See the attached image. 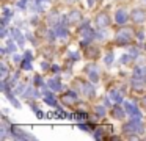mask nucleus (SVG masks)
I'll use <instances>...</instances> for the list:
<instances>
[{
  "instance_id": "f257e3e1",
  "label": "nucleus",
  "mask_w": 146,
  "mask_h": 141,
  "mask_svg": "<svg viewBox=\"0 0 146 141\" xmlns=\"http://www.w3.org/2000/svg\"><path fill=\"white\" fill-rule=\"evenodd\" d=\"M124 132H127V133H143L145 128H143V124L140 122V119L133 118L130 122H127L124 125Z\"/></svg>"
},
{
  "instance_id": "f03ea898",
  "label": "nucleus",
  "mask_w": 146,
  "mask_h": 141,
  "mask_svg": "<svg viewBox=\"0 0 146 141\" xmlns=\"http://www.w3.org/2000/svg\"><path fill=\"white\" fill-rule=\"evenodd\" d=\"M116 42H118V46L129 44L130 42V31L129 30H121L119 33L116 34Z\"/></svg>"
},
{
  "instance_id": "7ed1b4c3",
  "label": "nucleus",
  "mask_w": 146,
  "mask_h": 141,
  "mask_svg": "<svg viewBox=\"0 0 146 141\" xmlns=\"http://www.w3.org/2000/svg\"><path fill=\"white\" fill-rule=\"evenodd\" d=\"M124 110H126V113H129L132 118H135V119H141V113L138 111V108L137 107H133L132 103H129V102H124Z\"/></svg>"
},
{
  "instance_id": "20e7f679",
  "label": "nucleus",
  "mask_w": 146,
  "mask_h": 141,
  "mask_svg": "<svg viewBox=\"0 0 146 141\" xmlns=\"http://www.w3.org/2000/svg\"><path fill=\"white\" fill-rule=\"evenodd\" d=\"M132 19L135 22H143L146 19V11L145 9H133L132 11Z\"/></svg>"
},
{
  "instance_id": "39448f33",
  "label": "nucleus",
  "mask_w": 146,
  "mask_h": 141,
  "mask_svg": "<svg viewBox=\"0 0 146 141\" xmlns=\"http://www.w3.org/2000/svg\"><path fill=\"white\" fill-rule=\"evenodd\" d=\"M115 21H116L118 24H126V21H127V13L124 11V9H118V11L115 13Z\"/></svg>"
},
{
  "instance_id": "423d86ee",
  "label": "nucleus",
  "mask_w": 146,
  "mask_h": 141,
  "mask_svg": "<svg viewBox=\"0 0 146 141\" xmlns=\"http://www.w3.org/2000/svg\"><path fill=\"white\" fill-rule=\"evenodd\" d=\"M61 100H63L64 103H69V105H72V103L77 100V94H76V93H66V94H63Z\"/></svg>"
},
{
  "instance_id": "0eeeda50",
  "label": "nucleus",
  "mask_w": 146,
  "mask_h": 141,
  "mask_svg": "<svg viewBox=\"0 0 146 141\" xmlns=\"http://www.w3.org/2000/svg\"><path fill=\"white\" fill-rule=\"evenodd\" d=\"M86 71H88V77H90V80H91L93 83H96V81L99 80V71H98V68H94V66H93L91 69L86 68Z\"/></svg>"
},
{
  "instance_id": "6e6552de",
  "label": "nucleus",
  "mask_w": 146,
  "mask_h": 141,
  "mask_svg": "<svg viewBox=\"0 0 146 141\" xmlns=\"http://www.w3.org/2000/svg\"><path fill=\"white\" fill-rule=\"evenodd\" d=\"M98 25L99 27H107L108 24H110V21H108V16L105 14V13H102V14H98Z\"/></svg>"
},
{
  "instance_id": "1a4fd4ad",
  "label": "nucleus",
  "mask_w": 146,
  "mask_h": 141,
  "mask_svg": "<svg viewBox=\"0 0 146 141\" xmlns=\"http://www.w3.org/2000/svg\"><path fill=\"white\" fill-rule=\"evenodd\" d=\"M11 34H13V38L17 41V42H19V46H24V42H25V39H24L22 33H21V31L17 30V28H13V30H11Z\"/></svg>"
},
{
  "instance_id": "9d476101",
  "label": "nucleus",
  "mask_w": 146,
  "mask_h": 141,
  "mask_svg": "<svg viewBox=\"0 0 146 141\" xmlns=\"http://www.w3.org/2000/svg\"><path fill=\"white\" fill-rule=\"evenodd\" d=\"M80 13L79 11H71V14L68 16V19H69V24H76V22H79L80 21Z\"/></svg>"
},
{
  "instance_id": "9b49d317",
  "label": "nucleus",
  "mask_w": 146,
  "mask_h": 141,
  "mask_svg": "<svg viewBox=\"0 0 146 141\" xmlns=\"http://www.w3.org/2000/svg\"><path fill=\"white\" fill-rule=\"evenodd\" d=\"M47 85L52 88V89H55V91H60L61 89V83L58 81V78H52V80H49Z\"/></svg>"
},
{
  "instance_id": "f8f14e48",
  "label": "nucleus",
  "mask_w": 146,
  "mask_h": 141,
  "mask_svg": "<svg viewBox=\"0 0 146 141\" xmlns=\"http://www.w3.org/2000/svg\"><path fill=\"white\" fill-rule=\"evenodd\" d=\"M126 111V110H124ZM124 111L121 110V107H113V115L116 116L118 119H123L124 118Z\"/></svg>"
},
{
  "instance_id": "ddd939ff",
  "label": "nucleus",
  "mask_w": 146,
  "mask_h": 141,
  "mask_svg": "<svg viewBox=\"0 0 146 141\" xmlns=\"http://www.w3.org/2000/svg\"><path fill=\"white\" fill-rule=\"evenodd\" d=\"M46 103H47V105H52V107H58V103H57V100L54 99V96H52V94H49V96H46Z\"/></svg>"
},
{
  "instance_id": "4468645a",
  "label": "nucleus",
  "mask_w": 146,
  "mask_h": 141,
  "mask_svg": "<svg viewBox=\"0 0 146 141\" xmlns=\"http://www.w3.org/2000/svg\"><path fill=\"white\" fill-rule=\"evenodd\" d=\"M83 89H85V94H86V96H90V97H93V96H94V89H93V86H91V85L85 83Z\"/></svg>"
},
{
  "instance_id": "2eb2a0df",
  "label": "nucleus",
  "mask_w": 146,
  "mask_h": 141,
  "mask_svg": "<svg viewBox=\"0 0 146 141\" xmlns=\"http://www.w3.org/2000/svg\"><path fill=\"white\" fill-rule=\"evenodd\" d=\"M110 99L115 100V102H121V100H123V97L119 96V93H118V91H111V93H110Z\"/></svg>"
},
{
  "instance_id": "dca6fc26",
  "label": "nucleus",
  "mask_w": 146,
  "mask_h": 141,
  "mask_svg": "<svg viewBox=\"0 0 146 141\" xmlns=\"http://www.w3.org/2000/svg\"><path fill=\"white\" fill-rule=\"evenodd\" d=\"M21 68H22L24 71H32V63H30V60H24Z\"/></svg>"
},
{
  "instance_id": "f3484780",
  "label": "nucleus",
  "mask_w": 146,
  "mask_h": 141,
  "mask_svg": "<svg viewBox=\"0 0 146 141\" xmlns=\"http://www.w3.org/2000/svg\"><path fill=\"white\" fill-rule=\"evenodd\" d=\"M55 17H58V14H57L55 11H52V16L49 14V24H50V25L57 24V19H55Z\"/></svg>"
},
{
  "instance_id": "a211bd4d",
  "label": "nucleus",
  "mask_w": 146,
  "mask_h": 141,
  "mask_svg": "<svg viewBox=\"0 0 146 141\" xmlns=\"http://www.w3.org/2000/svg\"><path fill=\"white\" fill-rule=\"evenodd\" d=\"M57 34H58V36H66V34H68V30L60 25V27H57Z\"/></svg>"
},
{
  "instance_id": "6ab92c4d",
  "label": "nucleus",
  "mask_w": 146,
  "mask_h": 141,
  "mask_svg": "<svg viewBox=\"0 0 146 141\" xmlns=\"http://www.w3.org/2000/svg\"><path fill=\"white\" fill-rule=\"evenodd\" d=\"M35 86H44L41 75H35Z\"/></svg>"
},
{
  "instance_id": "aec40b11",
  "label": "nucleus",
  "mask_w": 146,
  "mask_h": 141,
  "mask_svg": "<svg viewBox=\"0 0 146 141\" xmlns=\"http://www.w3.org/2000/svg\"><path fill=\"white\" fill-rule=\"evenodd\" d=\"M96 113L101 115V116H105V108L102 105H98V107H96Z\"/></svg>"
},
{
  "instance_id": "412c9836",
  "label": "nucleus",
  "mask_w": 146,
  "mask_h": 141,
  "mask_svg": "<svg viewBox=\"0 0 146 141\" xmlns=\"http://www.w3.org/2000/svg\"><path fill=\"white\" fill-rule=\"evenodd\" d=\"M145 72H146V69H145V68H135L133 74H135V75H141V74H145Z\"/></svg>"
},
{
  "instance_id": "4be33fe9",
  "label": "nucleus",
  "mask_w": 146,
  "mask_h": 141,
  "mask_svg": "<svg viewBox=\"0 0 146 141\" xmlns=\"http://www.w3.org/2000/svg\"><path fill=\"white\" fill-rule=\"evenodd\" d=\"M111 63H113V55H111V53H108V55L105 56V64H108V66H110Z\"/></svg>"
},
{
  "instance_id": "5701e85b",
  "label": "nucleus",
  "mask_w": 146,
  "mask_h": 141,
  "mask_svg": "<svg viewBox=\"0 0 146 141\" xmlns=\"http://www.w3.org/2000/svg\"><path fill=\"white\" fill-rule=\"evenodd\" d=\"M27 2H29V0H19V3H17V6H19V9H25V6H27Z\"/></svg>"
},
{
  "instance_id": "b1692460",
  "label": "nucleus",
  "mask_w": 146,
  "mask_h": 141,
  "mask_svg": "<svg viewBox=\"0 0 146 141\" xmlns=\"http://www.w3.org/2000/svg\"><path fill=\"white\" fill-rule=\"evenodd\" d=\"M69 56H71V60H74V61H77V60H80V55H79V53H74V52H71L69 53Z\"/></svg>"
},
{
  "instance_id": "393cba45",
  "label": "nucleus",
  "mask_w": 146,
  "mask_h": 141,
  "mask_svg": "<svg viewBox=\"0 0 146 141\" xmlns=\"http://www.w3.org/2000/svg\"><path fill=\"white\" fill-rule=\"evenodd\" d=\"M96 133H94V138L96 140H101L102 138V128H98V130H94Z\"/></svg>"
},
{
  "instance_id": "a878e982",
  "label": "nucleus",
  "mask_w": 146,
  "mask_h": 141,
  "mask_svg": "<svg viewBox=\"0 0 146 141\" xmlns=\"http://www.w3.org/2000/svg\"><path fill=\"white\" fill-rule=\"evenodd\" d=\"M8 49L11 50V52H14V50H16V46H14V41H8Z\"/></svg>"
},
{
  "instance_id": "bb28decb",
  "label": "nucleus",
  "mask_w": 146,
  "mask_h": 141,
  "mask_svg": "<svg viewBox=\"0 0 146 141\" xmlns=\"http://www.w3.org/2000/svg\"><path fill=\"white\" fill-rule=\"evenodd\" d=\"M24 60H32V52H30V50H27V52L24 53Z\"/></svg>"
},
{
  "instance_id": "cd10ccee",
  "label": "nucleus",
  "mask_w": 146,
  "mask_h": 141,
  "mask_svg": "<svg viewBox=\"0 0 146 141\" xmlns=\"http://www.w3.org/2000/svg\"><path fill=\"white\" fill-rule=\"evenodd\" d=\"M52 71H54V72H60V68H58V66H52Z\"/></svg>"
},
{
  "instance_id": "c85d7f7f",
  "label": "nucleus",
  "mask_w": 146,
  "mask_h": 141,
  "mask_svg": "<svg viewBox=\"0 0 146 141\" xmlns=\"http://www.w3.org/2000/svg\"><path fill=\"white\" fill-rule=\"evenodd\" d=\"M14 61H21V56L19 55H14Z\"/></svg>"
},
{
  "instance_id": "c756f323",
  "label": "nucleus",
  "mask_w": 146,
  "mask_h": 141,
  "mask_svg": "<svg viewBox=\"0 0 146 141\" xmlns=\"http://www.w3.org/2000/svg\"><path fill=\"white\" fill-rule=\"evenodd\" d=\"M93 3H94V0H88V5L90 6H93Z\"/></svg>"
},
{
  "instance_id": "7c9ffc66",
  "label": "nucleus",
  "mask_w": 146,
  "mask_h": 141,
  "mask_svg": "<svg viewBox=\"0 0 146 141\" xmlns=\"http://www.w3.org/2000/svg\"><path fill=\"white\" fill-rule=\"evenodd\" d=\"M143 107H146V96L143 97Z\"/></svg>"
},
{
  "instance_id": "2f4dec72",
  "label": "nucleus",
  "mask_w": 146,
  "mask_h": 141,
  "mask_svg": "<svg viewBox=\"0 0 146 141\" xmlns=\"http://www.w3.org/2000/svg\"><path fill=\"white\" fill-rule=\"evenodd\" d=\"M36 2H41V0H36Z\"/></svg>"
}]
</instances>
